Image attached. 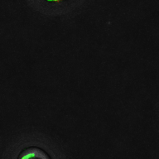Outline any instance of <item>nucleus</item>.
Listing matches in <instances>:
<instances>
[{"label":"nucleus","instance_id":"obj_1","mask_svg":"<svg viewBox=\"0 0 159 159\" xmlns=\"http://www.w3.org/2000/svg\"><path fill=\"white\" fill-rule=\"evenodd\" d=\"M18 159H51L43 150L38 148H29L20 154Z\"/></svg>","mask_w":159,"mask_h":159},{"label":"nucleus","instance_id":"obj_2","mask_svg":"<svg viewBox=\"0 0 159 159\" xmlns=\"http://www.w3.org/2000/svg\"><path fill=\"white\" fill-rule=\"evenodd\" d=\"M47 1H51V2H58V1H61V0H47Z\"/></svg>","mask_w":159,"mask_h":159}]
</instances>
